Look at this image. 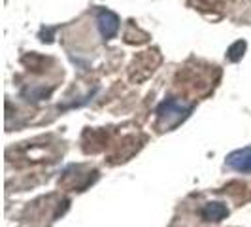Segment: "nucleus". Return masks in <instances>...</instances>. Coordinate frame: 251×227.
Instances as JSON below:
<instances>
[{"label": "nucleus", "instance_id": "2", "mask_svg": "<svg viewBox=\"0 0 251 227\" xmlns=\"http://www.w3.org/2000/svg\"><path fill=\"white\" fill-rule=\"evenodd\" d=\"M99 28H100V34L106 40L117 34L119 30V17L113 12H108V10H102L99 13Z\"/></svg>", "mask_w": 251, "mask_h": 227}, {"label": "nucleus", "instance_id": "1", "mask_svg": "<svg viewBox=\"0 0 251 227\" xmlns=\"http://www.w3.org/2000/svg\"><path fill=\"white\" fill-rule=\"evenodd\" d=\"M191 112V106L189 104H183L179 101H164L161 102V106L157 108V114H159V119L166 123V127H176L181 119L187 117V114Z\"/></svg>", "mask_w": 251, "mask_h": 227}, {"label": "nucleus", "instance_id": "3", "mask_svg": "<svg viewBox=\"0 0 251 227\" xmlns=\"http://www.w3.org/2000/svg\"><path fill=\"white\" fill-rule=\"evenodd\" d=\"M228 167H232L238 172H251V146L244 148V150L232 151L226 159Z\"/></svg>", "mask_w": 251, "mask_h": 227}, {"label": "nucleus", "instance_id": "4", "mask_svg": "<svg viewBox=\"0 0 251 227\" xmlns=\"http://www.w3.org/2000/svg\"><path fill=\"white\" fill-rule=\"evenodd\" d=\"M201 214L206 222H221L223 218L228 216V208L223 202H208V204H204Z\"/></svg>", "mask_w": 251, "mask_h": 227}]
</instances>
